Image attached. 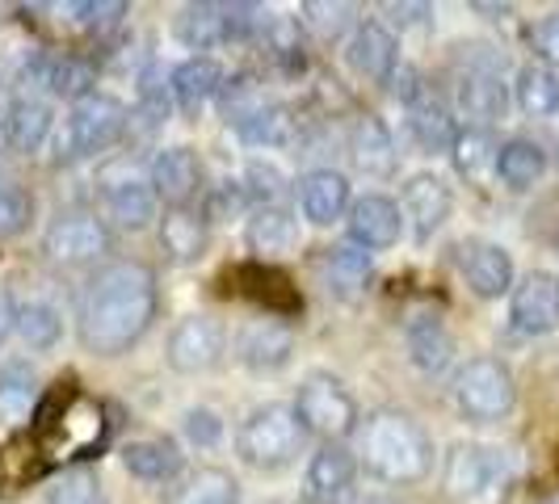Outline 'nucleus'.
<instances>
[{"mask_svg": "<svg viewBox=\"0 0 559 504\" xmlns=\"http://www.w3.org/2000/svg\"><path fill=\"white\" fill-rule=\"evenodd\" d=\"M17 328V303H13V295L0 286V349H4V340L13 336Z\"/></svg>", "mask_w": 559, "mask_h": 504, "instance_id": "nucleus-53", "label": "nucleus"}, {"mask_svg": "<svg viewBox=\"0 0 559 504\" xmlns=\"http://www.w3.org/2000/svg\"><path fill=\"white\" fill-rule=\"evenodd\" d=\"M227 281H236L231 290L240 299H249L261 308V315H278V320H290L304 311V295L295 290V281L282 274L278 265H261V261H249V265H236Z\"/></svg>", "mask_w": 559, "mask_h": 504, "instance_id": "nucleus-14", "label": "nucleus"}, {"mask_svg": "<svg viewBox=\"0 0 559 504\" xmlns=\"http://www.w3.org/2000/svg\"><path fill=\"white\" fill-rule=\"evenodd\" d=\"M177 43L190 47L198 56L215 51V47H227V9L215 4V0H202V4H186L181 17H177Z\"/></svg>", "mask_w": 559, "mask_h": 504, "instance_id": "nucleus-32", "label": "nucleus"}, {"mask_svg": "<svg viewBox=\"0 0 559 504\" xmlns=\"http://www.w3.org/2000/svg\"><path fill=\"white\" fill-rule=\"evenodd\" d=\"M404 345H408V358L417 370L425 374H442L454 358V336L450 328L442 324V315H433V311H417V315H408V324H404Z\"/></svg>", "mask_w": 559, "mask_h": 504, "instance_id": "nucleus-30", "label": "nucleus"}, {"mask_svg": "<svg viewBox=\"0 0 559 504\" xmlns=\"http://www.w3.org/2000/svg\"><path fill=\"white\" fill-rule=\"evenodd\" d=\"M459 269L479 299H501L513 290V256L492 240H463L459 244Z\"/></svg>", "mask_w": 559, "mask_h": 504, "instance_id": "nucleus-24", "label": "nucleus"}, {"mask_svg": "<svg viewBox=\"0 0 559 504\" xmlns=\"http://www.w3.org/2000/svg\"><path fill=\"white\" fill-rule=\"evenodd\" d=\"M140 113L152 127L168 122V113H173V88H168V76L156 63L140 72Z\"/></svg>", "mask_w": 559, "mask_h": 504, "instance_id": "nucleus-47", "label": "nucleus"}, {"mask_svg": "<svg viewBox=\"0 0 559 504\" xmlns=\"http://www.w3.org/2000/svg\"><path fill=\"white\" fill-rule=\"evenodd\" d=\"M308 429L295 417V404H261L236 429V454L252 471H282L299 458Z\"/></svg>", "mask_w": 559, "mask_h": 504, "instance_id": "nucleus-4", "label": "nucleus"}, {"mask_svg": "<svg viewBox=\"0 0 559 504\" xmlns=\"http://www.w3.org/2000/svg\"><path fill=\"white\" fill-rule=\"evenodd\" d=\"M513 97H518V110L526 118H547V113L559 110V76L543 63H526L518 72Z\"/></svg>", "mask_w": 559, "mask_h": 504, "instance_id": "nucleus-40", "label": "nucleus"}, {"mask_svg": "<svg viewBox=\"0 0 559 504\" xmlns=\"http://www.w3.org/2000/svg\"><path fill=\"white\" fill-rule=\"evenodd\" d=\"M295 190H299V211H304L308 224L333 227L336 219L349 215V181L336 168H311L299 177Z\"/></svg>", "mask_w": 559, "mask_h": 504, "instance_id": "nucleus-27", "label": "nucleus"}, {"mask_svg": "<svg viewBox=\"0 0 559 504\" xmlns=\"http://www.w3.org/2000/svg\"><path fill=\"white\" fill-rule=\"evenodd\" d=\"M261 47H265V59L278 68L282 76H299L308 68V43H304V26L295 17L270 13L265 34H261Z\"/></svg>", "mask_w": 559, "mask_h": 504, "instance_id": "nucleus-36", "label": "nucleus"}, {"mask_svg": "<svg viewBox=\"0 0 559 504\" xmlns=\"http://www.w3.org/2000/svg\"><path fill=\"white\" fill-rule=\"evenodd\" d=\"M400 211L413 224L417 240H429L450 219V211H454V194H450L447 177H438V172H413L400 185Z\"/></svg>", "mask_w": 559, "mask_h": 504, "instance_id": "nucleus-20", "label": "nucleus"}, {"mask_svg": "<svg viewBox=\"0 0 559 504\" xmlns=\"http://www.w3.org/2000/svg\"><path fill=\"white\" fill-rule=\"evenodd\" d=\"M252 206V197H249V190L240 185V181H224V185H215L211 194H206V219L215 224V219H231V215H245Z\"/></svg>", "mask_w": 559, "mask_h": 504, "instance_id": "nucleus-49", "label": "nucleus"}, {"mask_svg": "<svg viewBox=\"0 0 559 504\" xmlns=\"http://www.w3.org/2000/svg\"><path fill=\"white\" fill-rule=\"evenodd\" d=\"M236 140L245 147H257V152H278V147L295 140V113L278 106V101H265L252 118H245L236 127Z\"/></svg>", "mask_w": 559, "mask_h": 504, "instance_id": "nucleus-38", "label": "nucleus"}, {"mask_svg": "<svg viewBox=\"0 0 559 504\" xmlns=\"http://www.w3.org/2000/svg\"><path fill=\"white\" fill-rule=\"evenodd\" d=\"M454 101L467 127H492L509 113V84L501 81L497 63H467L454 84Z\"/></svg>", "mask_w": 559, "mask_h": 504, "instance_id": "nucleus-16", "label": "nucleus"}, {"mask_svg": "<svg viewBox=\"0 0 559 504\" xmlns=\"http://www.w3.org/2000/svg\"><path fill=\"white\" fill-rule=\"evenodd\" d=\"M454 404L459 412L476 424H497L513 412L518 404V383L513 370L501 358H472L454 374Z\"/></svg>", "mask_w": 559, "mask_h": 504, "instance_id": "nucleus-7", "label": "nucleus"}, {"mask_svg": "<svg viewBox=\"0 0 559 504\" xmlns=\"http://www.w3.org/2000/svg\"><path fill=\"white\" fill-rule=\"evenodd\" d=\"M160 249L177 261V265H194L211 249V219L202 206H186V211H165L160 219Z\"/></svg>", "mask_w": 559, "mask_h": 504, "instance_id": "nucleus-31", "label": "nucleus"}, {"mask_svg": "<svg viewBox=\"0 0 559 504\" xmlns=\"http://www.w3.org/2000/svg\"><path fill=\"white\" fill-rule=\"evenodd\" d=\"M227 333L219 320L211 315H186L173 333H168L165 358L177 374H211L215 365L224 362Z\"/></svg>", "mask_w": 559, "mask_h": 504, "instance_id": "nucleus-12", "label": "nucleus"}, {"mask_svg": "<svg viewBox=\"0 0 559 504\" xmlns=\"http://www.w3.org/2000/svg\"><path fill=\"white\" fill-rule=\"evenodd\" d=\"M362 467L379 483L408 488L433 471V437L417 417L400 408H379L362 424Z\"/></svg>", "mask_w": 559, "mask_h": 504, "instance_id": "nucleus-3", "label": "nucleus"}, {"mask_svg": "<svg viewBox=\"0 0 559 504\" xmlns=\"http://www.w3.org/2000/svg\"><path fill=\"white\" fill-rule=\"evenodd\" d=\"M236 358L252 374H278L295 358V328L278 315H257L236 336Z\"/></svg>", "mask_w": 559, "mask_h": 504, "instance_id": "nucleus-15", "label": "nucleus"}, {"mask_svg": "<svg viewBox=\"0 0 559 504\" xmlns=\"http://www.w3.org/2000/svg\"><path fill=\"white\" fill-rule=\"evenodd\" d=\"M349 160H354V168L366 172V177H379V181L395 177L400 152H395L392 131H388V122H383L379 113L366 110L349 122Z\"/></svg>", "mask_w": 559, "mask_h": 504, "instance_id": "nucleus-23", "label": "nucleus"}, {"mask_svg": "<svg viewBox=\"0 0 559 504\" xmlns=\"http://www.w3.org/2000/svg\"><path fill=\"white\" fill-rule=\"evenodd\" d=\"M34 433H38V449L51 463L84 467L93 454H102V446L110 442V417H106L102 399L84 395L81 387H63V392H51L38 404Z\"/></svg>", "mask_w": 559, "mask_h": 504, "instance_id": "nucleus-2", "label": "nucleus"}, {"mask_svg": "<svg viewBox=\"0 0 559 504\" xmlns=\"http://www.w3.org/2000/svg\"><path fill=\"white\" fill-rule=\"evenodd\" d=\"M29 84H43L51 97L63 101H84L88 93H97V63L76 51H56V56H29L26 72Z\"/></svg>", "mask_w": 559, "mask_h": 504, "instance_id": "nucleus-17", "label": "nucleus"}, {"mask_svg": "<svg viewBox=\"0 0 559 504\" xmlns=\"http://www.w3.org/2000/svg\"><path fill=\"white\" fill-rule=\"evenodd\" d=\"M245 240H249V252L252 261H261V265H274L282 256H290V252H299V219L286 211V206H257L249 215V227H245Z\"/></svg>", "mask_w": 559, "mask_h": 504, "instance_id": "nucleus-25", "label": "nucleus"}, {"mask_svg": "<svg viewBox=\"0 0 559 504\" xmlns=\"http://www.w3.org/2000/svg\"><path fill=\"white\" fill-rule=\"evenodd\" d=\"M34 224V194L22 181L0 177V240H13Z\"/></svg>", "mask_w": 559, "mask_h": 504, "instance_id": "nucleus-43", "label": "nucleus"}, {"mask_svg": "<svg viewBox=\"0 0 559 504\" xmlns=\"http://www.w3.org/2000/svg\"><path fill=\"white\" fill-rule=\"evenodd\" d=\"M531 47L543 59V68H559V9L538 17V26L531 29Z\"/></svg>", "mask_w": 559, "mask_h": 504, "instance_id": "nucleus-51", "label": "nucleus"}, {"mask_svg": "<svg viewBox=\"0 0 559 504\" xmlns=\"http://www.w3.org/2000/svg\"><path fill=\"white\" fill-rule=\"evenodd\" d=\"M13 333L22 336L26 349L47 353V349H56L59 336H63V315L47 299H26V303H17V328Z\"/></svg>", "mask_w": 559, "mask_h": 504, "instance_id": "nucleus-39", "label": "nucleus"}, {"mask_svg": "<svg viewBox=\"0 0 559 504\" xmlns=\"http://www.w3.org/2000/svg\"><path fill=\"white\" fill-rule=\"evenodd\" d=\"M51 131H56V110H51V101L47 97H38V93H17L13 101H9V113H4V147H13V152H22V156H34L43 143L51 140Z\"/></svg>", "mask_w": 559, "mask_h": 504, "instance_id": "nucleus-26", "label": "nucleus"}, {"mask_svg": "<svg viewBox=\"0 0 559 504\" xmlns=\"http://www.w3.org/2000/svg\"><path fill=\"white\" fill-rule=\"evenodd\" d=\"M114 236L106 219H97V215H88V211H68V215H59L56 224L47 227V236H43V252L63 265V269H81V265H97L106 252H110Z\"/></svg>", "mask_w": 559, "mask_h": 504, "instance_id": "nucleus-10", "label": "nucleus"}, {"mask_svg": "<svg viewBox=\"0 0 559 504\" xmlns=\"http://www.w3.org/2000/svg\"><path fill=\"white\" fill-rule=\"evenodd\" d=\"M547 172V152L534 140H509L501 143V156H497V177L504 181V190L513 194H526L543 181Z\"/></svg>", "mask_w": 559, "mask_h": 504, "instance_id": "nucleus-37", "label": "nucleus"}, {"mask_svg": "<svg viewBox=\"0 0 559 504\" xmlns=\"http://www.w3.org/2000/svg\"><path fill=\"white\" fill-rule=\"evenodd\" d=\"M509 324L522 336H547L559 328V278L531 269L509 295Z\"/></svg>", "mask_w": 559, "mask_h": 504, "instance_id": "nucleus-13", "label": "nucleus"}, {"mask_svg": "<svg viewBox=\"0 0 559 504\" xmlns=\"http://www.w3.org/2000/svg\"><path fill=\"white\" fill-rule=\"evenodd\" d=\"M186 437H190L198 449L219 446V437H224L219 412H211V408H190V412H186Z\"/></svg>", "mask_w": 559, "mask_h": 504, "instance_id": "nucleus-50", "label": "nucleus"}, {"mask_svg": "<svg viewBox=\"0 0 559 504\" xmlns=\"http://www.w3.org/2000/svg\"><path fill=\"white\" fill-rule=\"evenodd\" d=\"M152 190H156V202H165L168 211H186V206H198L206 197V172H202V160H198L194 147L177 143V147H160L152 156Z\"/></svg>", "mask_w": 559, "mask_h": 504, "instance_id": "nucleus-11", "label": "nucleus"}, {"mask_svg": "<svg viewBox=\"0 0 559 504\" xmlns=\"http://www.w3.org/2000/svg\"><path fill=\"white\" fill-rule=\"evenodd\" d=\"M38 417V379L22 362H9L0 370V424L26 429Z\"/></svg>", "mask_w": 559, "mask_h": 504, "instance_id": "nucleus-33", "label": "nucleus"}, {"mask_svg": "<svg viewBox=\"0 0 559 504\" xmlns=\"http://www.w3.org/2000/svg\"><path fill=\"white\" fill-rule=\"evenodd\" d=\"M358 458L345 449V442H324L311 454L308 476H304V501L308 504H341L354 492Z\"/></svg>", "mask_w": 559, "mask_h": 504, "instance_id": "nucleus-21", "label": "nucleus"}, {"mask_svg": "<svg viewBox=\"0 0 559 504\" xmlns=\"http://www.w3.org/2000/svg\"><path fill=\"white\" fill-rule=\"evenodd\" d=\"M295 417H299V424L308 429L311 437H320V442H345L358 429V404H354L349 387L336 374L316 370V374H308L299 383Z\"/></svg>", "mask_w": 559, "mask_h": 504, "instance_id": "nucleus-6", "label": "nucleus"}, {"mask_svg": "<svg viewBox=\"0 0 559 504\" xmlns=\"http://www.w3.org/2000/svg\"><path fill=\"white\" fill-rule=\"evenodd\" d=\"M224 84H227V72L219 68V59H211V56L181 59V63L168 72L173 106H177L181 113H190V118H194L206 101H215V97L224 93Z\"/></svg>", "mask_w": 559, "mask_h": 504, "instance_id": "nucleus-28", "label": "nucleus"}, {"mask_svg": "<svg viewBox=\"0 0 559 504\" xmlns=\"http://www.w3.org/2000/svg\"><path fill=\"white\" fill-rule=\"evenodd\" d=\"M551 249L559 252V227H556V231H551Z\"/></svg>", "mask_w": 559, "mask_h": 504, "instance_id": "nucleus-55", "label": "nucleus"}, {"mask_svg": "<svg viewBox=\"0 0 559 504\" xmlns=\"http://www.w3.org/2000/svg\"><path fill=\"white\" fill-rule=\"evenodd\" d=\"M97 194L102 206L118 227L127 231H143V227L156 219V190H152V177L143 172L131 156H114L97 168Z\"/></svg>", "mask_w": 559, "mask_h": 504, "instance_id": "nucleus-9", "label": "nucleus"}, {"mask_svg": "<svg viewBox=\"0 0 559 504\" xmlns=\"http://www.w3.org/2000/svg\"><path fill=\"white\" fill-rule=\"evenodd\" d=\"M0 483H4V467H0Z\"/></svg>", "mask_w": 559, "mask_h": 504, "instance_id": "nucleus-57", "label": "nucleus"}, {"mask_svg": "<svg viewBox=\"0 0 559 504\" xmlns=\"http://www.w3.org/2000/svg\"><path fill=\"white\" fill-rule=\"evenodd\" d=\"M122 463L127 471L143 483H168L181 471V449L168 437H140V442H127L122 446Z\"/></svg>", "mask_w": 559, "mask_h": 504, "instance_id": "nucleus-35", "label": "nucleus"}, {"mask_svg": "<svg viewBox=\"0 0 559 504\" xmlns=\"http://www.w3.org/2000/svg\"><path fill=\"white\" fill-rule=\"evenodd\" d=\"M497 156H501V143L492 135V127H459L454 147H450V160L459 168V177H467L476 185L497 177Z\"/></svg>", "mask_w": 559, "mask_h": 504, "instance_id": "nucleus-34", "label": "nucleus"}, {"mask_svg": "<svg viewBox=\"0 0 559 504\" xmlns=\"http://www.w3.org/2000/svg\"><path fill=\"white\" fill-rule=\"evenodd\" d=\"M345 227H349V244H358V249L366 252L395 249L400 236H404V211L388 194H362L349 202Z\"/></svg>", "mask_w": 559, "mask_h": 504, "instance_id": "nucleus-18", "label": "nucleus"}, {"mask_svg": "<svg viewBox=\"0 0 559 504\" xmlns=\"http://www.w3.org/2000/svg\"><path fill=\"white\" fill-rule=\"evenodd\" d=\"M160 315V286L143 261L102 265L81 295V345L97 358H122L140 345Z\"/></svg>", "mask_w": 559, "mask_h": 504, "instance_id": "nucleus-1", "label": "nucleus"}, {"mask_svg": "<svg viewBox=\"0 0 559 504\" xmlns=\"http://www.w3.org/2000/svg\"><path fill=\"white\" fill-rule=\"evenodd\" d=\"M47 504H102V479L93 467H68L51 479Z\"/></svg>", "mask_w": 559, "mask_h": 504, "instance_id": "nucleus-45", "label": "nucleus"}, {"mask_svg": "<svg viewBox=\"0 0 559 504\" xmlns=\"http://www.w3.org/2000/svg\"><path fill=\"white\" fill-rule=\"evenodd\" d=\"M265 504H286V501H265Z\"/></svg>", "mask_w": 559, "mask_h": 504, "instance_id": "nucleus-58", "label": "nucleus"}, {"mask_svg": "<svg viewBox=\"0 0 559 504\" xmlns=\"http://www.w3.org/2000/svg\"><path fill=\"white\" fill-rule=\"evenodd\" d=\"M304 26L311 34H320L324 43L341 38V34H354L358 29V4H345V0H308L304 4Z\"/></svg>", "mask_w": 559, "mask_h": 504, "instance_id": "nucleus-42", "label": "nucleus"}, {"mask_svg": "<svg viewBox=\"0 0 559 504\" xmlns=\"http://www.w3.org/2000/svg\"><path fill=\"white\" fill-rule=\"evenodd\" d=\"M240 185L249 190L252 206H274L282 194V185H286V177H282V168L274 165V160H249Z\"/></svg>", "mask_w": 559, "mask_h": 504, "instance_id": "nucleus-48", "label": "nucleus"}, {"mask_svg": "<svg viewBox=\"0 0 559 504\" xmlns=\"http://www.w3.org/2000/svg\"><path fill=\"white\" fill-rule=\"evenodd\" d=\"M472 9H476V13H488V17H492V22H501V17H509V13H513V9H509V4H484V0H476V4H472Z\"/></svg>", "mask_w": 559, "mask_h": 504, "instance_id": "nucleus-54", "label": "nucleus"}, {"mask_svg": "<svg viewBox=\"0 0 559 504\" xmlns=\"http://www.w3.org/2000/svg\"><path fill=\"white\" fill-rule=\"evenodd\" d=\"M316 265H320V278L329 286V295L345 299V303H358L366 295V286H370V278H374V261L358 244H333V249L320 252Z\"/></svg>", "mask_w": 559, "mask_h": 504, "instance_id": "nucleus-29", "label": "nucleus"}, {"mask_svg": "<svg viewBox=\"0 0 559 504\" xmlns=\"http://www.w3.org/2000/svg\"><path fill=\"white\" fill-rule=\"evenodd\" d=\"M345 63L354 68L358 81L392 84L395 68H400V43L383 22H358V29L345 43Z\"/></svg>", "mask_w": 559, "mask_h": 504, "instance_id": "nucleus-19", "label": "nucleus"}, {"mask_svg": "<svg viewBox=\"0 0 559 504\" xmlns=\"http://www.w3.org/2000/svg\"><path fill=\"white\" fill-rule=\"evenodd\" d=\"M270 97H265V88L257 84V76H249V72H240V76H227L224 93H219V106H224V118L231 122V131L245 122V118H252V113L261 110Z\"/></svg>", "mask_w": 559, "mask_h": 504, "instance_id": "nucleus-44", "label": "nucleus"}, {"mask_svg": "<svg viewBox=\"0 0 559 504\" xmlns=\"http://www.w3.org/2000/svg\"><path fill=\"white\" fill-rule=\"evenodd\" d=\"M543 504H559V492H556V496H547V501H543Z\"/></svg>", "mask_w": 559, "mask_h": 504, "instance_id": "nucleus-56", "label": "nucleus"}, {"mask_svg": "<svg viewBox=\"0 0 559 504\" xmlns=\"http://www.w3.org/2000/svg\"><path fill=\"white\" fill-rule=\"evenodd\" d=\"M383 13H392L400 26H420L433 17V4H388Z\"/></svg>", "mask_w": 559, "mask_h": 504, "instance_id": "nucleus-52", "label": "nucleus"}, {"mask_svg": "<svg viewBox=\"0 0 559 504\" xmlns=\"http://www.w3.org/2000/svg\"><path fill=\"white\" fill-rule=\"evenodd\" d=\"M59 13H68L63 22H72V26L102 34V29L122 26V17L131 13V4H122V0H84V4H63Z\"/></svg>", "mask_w": 559, "mask_h": 504, "instance_id": "nucleus-46", "label": "nucleus"}, {"mask_svg": "<svg viewBox=\"0 0 559 504\" xmlns=\"http://www.w3.org/2000/svg\"><path fill=\"white\" fill-rule=\"evenodd\" d=\"M513 479L509 454L484 442H454L442 463V488L454 504H497Z\"/></svg>", "mask_w": 559, "mask_h": 504, "instance_id": "nucleus-5", "label": "nucleus"}, {"mask_svg": "<svg viewBox=\"0 0 559 504\" xmlns=\"http://www.w3.org/2000/svg\"><path fill=\"white\" fill-rule=\"evenodd\" d=\"M127 127H131V110L114 93H88L84 101L72 106L59 143H68L72 160H88V156H102V152L118 147Z\"/></svg>", "mask_w": 559, "mask_h": 504, "instance_id": "nucleus-8", "label": "nucleus"}, {"mask_svg": "<svg viewBox=\"0 0 559 504\" xmlns=\"http://www.w3.org/2000/svg\"><path fill=\"white\" fill-rule=\"evenodd\" d=\"M173 504H240V483L224 467H202L186 479Z\"/></svg>", "mask_w": 559, "mask_h": 504, "instance_id": "nucleus-41", "label": "nucleus"}, {"mask_svg": "<svg viewBox=\"0 0 559 504\" xmlns=\"http://www.w3.org/2000/svg\"><path fill=\"white\" fill-rule=\"evenodd\" d=\"M404 113H408V131L413 140L425 147V152H450L454 147V135H459V122L450 113L447 97L433 88V84H420L413 97L400 101Z\"/></svg>", "mask_w": 559, "mask_h": 504, "instance_id": "nucleus-22", "label": "nucleus"}]
</instances>
